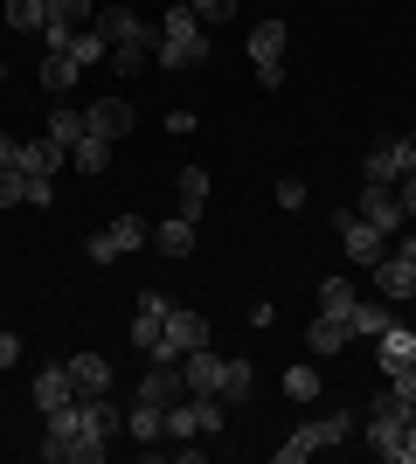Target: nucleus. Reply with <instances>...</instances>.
<instances>
[{
	"mask_svg": "<svg viewBox=\"0 0 416 464\" xmlns=\"http://www.w3.org/2000/svg\"><path fill=\"white\" fill-rule=\"evenodd\" d=\"M285 395H292V402H313V395H319V374L305 368V361H298V368H285Z\"/></svg>",
	"mask_w": 416,
	"mask_h": 464,
	"instance_id": "obj_32",
	"label": "nucleus"
},
{
	"mask_svg": "<svg viewBox=\"0 0 416 464\" xmlns=\"http://www.w3.org/2000/svg\"><path fill=\"white\" fill-rule=\"evenodd\" d=\"M125 430H132V444L153 450L160 437H167V409H160V402H132V409H125Z\"/></svg>",
	"mask_w": 416,
	"mask_h": 464,
	"instance_id": "obj_18",
	"label": "nucleus"
},
{
	"mask_svg": "<svg viewBox=\"0 0 416 464\" xmlns=\"http://www.w3.org/2000/svg\"><path fill=\"white\" fill-rule=\"evenodd\" d=\"M410 416H416V402H402L396 388H389V395H375V416H368V444H375V458H389V450L402 444Z\"/></svg>",
	"mask_w": 416,
	"mask_h": 464,
	"instance_id": "obj_7",
	"label": "nucleus"
},
{
	"mask_svg": "<svg viewBox=\"0 0 416 464\" xmlns=\"http://www.w3.org/2000/svg\"><path fill=\"white\" fill-rule=\"evenodd\" d=\"M180 7H195V0H180Z\"/></svg>",
	"mask_w": 416,
	"mask_h": 464,
	"instance_id": "obj_48",
	"label": "nucleus"
},
{
	"mask_svg": "<svg viewBox=\"0 0 416 464\" xmlns=\"http://www.w3.org/2000/svg\"><path fill=\"white\" fill-rule=\"evenodd\" d=\"M195 14L201 21H229V14H237V0H195Z\"/></svg>",
	"mask_w": 416,
	"mask_h": 464,
	"instance_id": "obj_40",
	"label": "nucleus"
},
{
	"mask_svg": "<svg viewBox=\"0 0 416 464\" xmlns=\"http://www.w3.org/2000/svg\"><path fill=\"white\" fill-rule=\"evenodd\" d=\"M139 312H146V319H167V312H174V298H167V291H139Z\"/></svg>",
	"mask_w": 416,
	"mask_h": 464,
	"instance_id": "obj_39",
	"label": "nucleus"
},
{
	"mask_svg": "<svg viewBox=\"0 0 416 464\" xmlns=\"http://www.w3.org/2000/svg\"><path fill=\"white\" fill-rule=\"evenodd\" d=\"M125 340H132L139 353H153V340H160V319H146V312H139V319H132V333H125Z\"/></svg>",
	"mask_w": 416,
	"mask_h": 464,
	"instance_id": "obj_36",
	"label": "nucleus"
},
{
	"mask_svg": "<svg viewBox=\"0 0 416 464\" xmlns=\"http://www.w3.org/2000/svg\"><path fill=\"white\" fill-rule=\"evenodd\" d=\"M389 326H396V312H389V305H375V298H361V305H354V333H375V340H382Z\"/></svg>",
	"mask_w": 416,
	"mask_h": 464,
	"instance_id": "obj_30",
	"label": "nucleus"
},
{
	"mask_svg": "<svg viewBox=\"0 0 416 464\" xmlns=\"http://www.w3.org/2000/svg\"><path fill=\"white\" fill-rule=\"evenodd\" d=\"M285 42H292L285 21H257V28H250V63H257V83H264V91L285 83Z\"/></svg>",
	"mask_w": 416,
	"mask_h": 464,
	"instance_id": "obj_6",
	"label": "nucleus"
},
{
	"mask_svg": "<svg viewBox=\"0 0 416 464\" xmlns=\"http://www.w3.org/2000/svg\"><path fill=\"white\" fill-rule=\"evenodd\" d=\"M56 167H70V146L63 139H21V174H56Z\"/></svg>",
	"mask_w": 416,
	"mask_h": 464,
	"instance_id": "obj_15",
	"label": "nucleus"
},
{
	"mask_svg": "<svg viewBox=\"0 0 416 464\" xmlns=\"http://www.w3.org/2000/svg\"><path fill=\"white\" fill-rule=\"evenodd\" d=\"M70 56H77L83 70H98V63H111V35H104L98 21H91V28H77V42H70Z\"/></svg>",
	"mask_w": 416,
	"mask_h": 464,
	"instance_id": "obj_21",
	"label": "nucleus"
},
{
	"mask_svg": "<svg viewBox=\"0 0 416 464\" xmlns=\"http://www.w3.org/2000/svg\"><path fill=\"white\" fill-rule=\"evenodd\" d=\"M28 201V174L21 167H0V208H21Z\"/></svg>",
	"mask_w": 416,
	"mask_h": 464,
	"instance_id": "obj_34",
	"label": "nucleus"
},
{
	"mask_svg": "<svg viewBox=\"0 0 416 464\" xmlns=\"http://www.w3.org/2000/svg\"><path fill=\"white\" fill-rule=\"evenodd\" d=\"M396 167H402V174L416 167V132H402V139H396Z\"/></svg>",
	"mask_w": 416,
	"mask_h": 464,
	"instance_id": "obj_44",
	"label": "nucleus"
},
{
	"mask_svg": "<svg viewBox=\"0 0 416 464\" xmlns=\"http://www.w3.org/2000/svg\"><path fill=\"white\" fill-rule=\"evenodd\" d=\"M389 388H396L402 402H416V361H402V368H389Z\"/></svg>",
	"mask_w": 416,
	"mask_h": 464,
	"instance_id": "obj_37",
	"label": "nucleus"
},
{
	"mask_svg": "<svg viewBox=\"0 0 416 464\" xmlns=\"http://www.w3.org/2000/svg\"><path fill=\"white\" fill-rule=\"evenodd\" d=\"M180 395H188L180 368H174V361H153V368H146V382H139V402H160V409H174Z\"/></svg>",
	"mask_w": 416,
	"mask_h": 464,
	"instance_id": "obj_14",
	"label": "nucleus"
},
{
	"mask_svg": "<svg viewBox=\"0 0 416 464\" xmlns=\"http://www.w3.org/2000/svg\"><path fill=\"white\" fill-rule=\"evenodd\" d=\"M396 201H402V215H410V222H416V167H410V174L396 180Z\"/></svg>",
	"mask_w": 416,
	"mask_h": 464,
	"instance_id": "obj_42",
	"label": "nucleus"
},
{
	"mask_svg": "<svg viewBox=\"0 0 416 464\" xmlns=\"http://www.w3.org/2000/svg\"><path fill=\"white\" fill-rule=\"evenodd\" d=\"M334 222H340V250L354 256V264H382V243H389V236H382L375 222H361L354 208H347V215H334Z\"/></svg>",
	"mask_w": 416,
	"mask_h": 464,
	"instance_id": "obj_9",
	"label": "nucleus"
},
{
	"mask_svg": "<svg viewBox=\"0 0 416 464\" xmlns=\"http://www.w3.org/2000/svg\"><path fill=\"white\" fill-rule=\"evenodd\" d=\"M98 28L111 35V70H119V77H139V70L153 63L160 35L146 28V14H139V7H98Z\"/></svg>",
	"mask_w": 416,
	"mask_h": 464,
	"instance_id": "obj_1",
	"label": "nucleus"
},
{
	"mask_svg": "<svg viewBox=\"0 0 416 464\" xmlns=\"http://www.w3.org/2000/svg\"><path fill=\"white\" fill-rule=\"evenodd\" d=\"M160 70H195V63H208V35H201V14L195 7H180V0H167V14H160V49H153Z\"/></svg>",
	"mask_w": 416,
	"mask_h": 464,
	"instance_id": "obj_2",
	"label": "nucleus"
},
{
	"mask_svg": "<svg viewBox=\"0 0 416 464\" xmlns=\"http://www.w3.org/2000/svg\"><path fill=\"white\" fill-rule=\"evenodd\" d=\"M354 285H347V277H319V312H340V319H347V326H354Z\"/></svg>",
	"mask_w": 416,
	"mask_h": 464,
	"instance_id": "obj_22",
	"label": "nucleus"
},
{
	"mask_svg": "<svg viewBox=\"0 0 416 464\" xmlns=\"http://www.w3.org/2000/svg\"><path fill=\"white\" fill-rule=\"evenodd\" d=\"M77 77H83V63H77V56H42V91H49V97H63Z\"/></svg>",
	"mask_w": 416,
	"mask_h": 464,
	"instance_id": "obj_25",
	"label": "nucleus"
},
{
	"mask_svg": "<svg viewBox=\"0 0 416 464\" xmlns=\"http://www.w3.org/2000/svg\"><path fill=\"white\" fill-rule=\"evenodd\" d=\"M354 215H361V222H375L382 236H396L402 222H410V215H402V201H396V188H382V180H368V188H361Z\"/></svg>",
	"mask_w": 416,
	"mask_h": 464,
	"instance_id": "obj_8",
	"label": "nucleus"
},
{
	"mask_svg": "<svg viewBox=\"0 0 416 464\" xmlns=\"http://www.w3.org/2000/svg\"><path fill=\"white\" fill-rule=\"evenodd\" d=\"M375 291H382V298H416V256L410 250L382 256V264H375Z\"/></svg>",
	"mask_w": 416,
	"mask_h": 464,
	"instance_id": "obj_13",
	"label": "nucleus"
},
{
	"mask_svg": "<svg viewBox=\"0 0 416 464\" xmlns=\"http://www.w3.org/2000/svg\"><path fill=\"white\" fill-rule=\"evenodd\" d=\"M83 132L125 139V132H132V104H125V97H98V104H83Z\"/></svg>",
	"mask_w": 416,
	"mask_h": 464,
	"instance_id": "obj_10",
	"label": "nucleus"
},
{
	"mask_svg": "<svg viewBox=\"0 0 416 464\" xmlns=\"http://www.w3.org/2000/svg\"><path fill=\"white\" fill-rule=\"evenodd\" d=\"M49 139L77 146V139H83V104H77V111H49Z\"/></svg>",
	"mask_w": 416,
	"mask_h": 464,
	"instance_id": "obj_33",
	"label": "nucleus"
},
{
	"mask_svg": "<svg viewBox=\"0 0 416 464\" xmlns=\"http://www.w3.org/2000/svg\"><path fill=\"white\" fill-rule=\"evenodd\" d=\"M167 437H201V409H195V395H180V402L167 409Z\"/></svg>",
	"mask_w": 416,
	"mask_h": 464,
	"instance_id": "obj_29",
	"label": "nucleus"
},
{
	"mask_svg": "<svg viewBox=\"0 0 416 464\" xmlns=\"http://www.w3.org/2000/svg\"><path fill=\"white\" fill-rule=\"evenodd\" d=\"M77 402V374H70V361H63V368H42L35 374V409L42 416H56V409H70Z\"/></svg>",
	"mask_w": 416,
	"mask_h": 464,
	"instance_id": "obj_12",
	"label": "nucleus"
},
{
	"mask_svg": "<svg viewBox=\"0 0 416 464\" xmlns=\"http://www.w3.org/2000/svg\"><path fill=\"white\" fill-rule=\"evenodd\" d=\"M389 464H416V416H410V430H402V444L389 450Z\"/></svg>",
	"mask_w": 416,
	"mask_h": 464,
	"instance_id": "obj_41",
	"label": "nucleus"
},
{
	"mask_svg": "<svg viewBox=\"0 0 416 464\" xmlns=\"http://www.w3.org/2000/svg\"><path fill=\"white\" fill-rule=\"evenodd\" d=\"M153 243V222L146 215H119L111 229H98L83 250H91V264H119V256H132V250H146Z\"/></svg>",
	"mask_w": 416,
	"mask_h": 464,
	"instance_id": "obj_5",
	"label": "nucleus"
},
{
	"mask_svg": "<svg viewBox=\"0 0 416 464\" xmlns=\"http://www.w3.org/2000/svg\"><path fill=\"white\" fill-rule=\"evenodd\" d=\"M70 167H83V174H104V167H111V139L83 132L77 146H70Z\"/></svg>",
	"mask_w": 416,
	"mask_h": 464,
	"instance_id": "obj_24",
	"label": "nucleus"
},
{
	"mask_svg": "<svg viewBox=\"0 0 416 464\" xmlns=\"http://www.w3.org/2000/svg\"><path fill=\"white\" fill-rule=\"evenodd\" d=\"M15 361H21V340H15V333H0V368H15Z\"/></svg>",
	"mask_w": 416,
	"mask_h": 464,
	"instance_id": "obj_45",
	"label": "nucleus"
},
{
	"mask_svg": "<svg viewBox=\"0 0 416 464\" xmlns=\"http://www.w3.org/2000/svg\"><path fill=\"white\" fill-rule=\"evenodd\" d=\"M277 208H285V215H298V208H305V180H298V174H285V180H277Z\"/></svg>",
	"mask_w": 416,
	"mask_h": 464,
	"instance_id": "obj_35",
	"label": "nucleus"
},
{
	"mask_svg": "<svg viewBox=\"0 0 416 464\" xmlns=\"http://www.w3.org/2000/svg\"><path fill=\"white\" fill-rule=\"evenodd\" d=\"M368 180H382V188H396V180H402L396 146H375V153H368Z\"/></svg>",
	"mask_w": 416,
	"mask_h": 464,
	"instance_id": "obj_31",
	"label": "nucleus"
},
{
	"mask_svg": "<svg viewBox=\"0 0 416 464\" xmlns=\"http://www.w3.org/2000/svg\"><path fill=\"white\" fill-rule=\"evenodd\" d=\"M28 208H56V188H49V174H28Z\"/></svg>",
	"mask_w": 416,
	"mask_h": 464,
	"instance_id": "obj_38",
	"label": "nucleus"
},
{
	"mask_svg": "<svg viewBox=\"0 0 416 464\" xmlns=\"http://www.w3.org/2000/svg\"><path fill=\"white\" fill-rule=\"evenodd\" d=\"M402 361H416V333L396 319V326L382 333V374H389V368H402Z\"/></svg>",
	"mask_w": 416,
	"mask_h": 464,
	"instance_id": "obj_26",
	"label": "nucleus"
},
{
	"mask_svg": "<svg viewBox=\"0 0 416 464\" xmlns=\"http://www.w3.org/2000/svg\"><path fill=\"white\" fill-rule=\"evenodd\" d=\"M0 167H21V139H7V132H0Z\"/></svg>",
	"mask_w": 416,
	"mask_h": 464,
	"instance_id": "obj_46",
	"label": "nucleus"
},
{
	"mask_svg": "<svg viewBox=\"0 0 416 464\" xmlns=\"http://www.w3.org/2000/svg\"><path fill=\"white\" fill-rule=\"evenodd\" d=\"M153 250L160 256H195V222H188V215H167V222H153Z\"/></svg>",
	"mask_w": 416,
	"mask_h": 464,
	"instance_id": "obj_16",
	"label": "nucleus"
},
{
	"mask_svg": "<svg viewBox=\"0 0 416 464\" xmlns=\"http://www.w3.org/2000/svg\"><path fill=\"white\" fill-rule=\"evenodd\" d=\"M347 340H354V326H347L340 312H319V319H313V333H305V347H313L319 361H326V353H340Z\"/></svg>",
	"mask_w": 416,
	"mask_h": 464,
	"instance_id": "obj_17",
	"label": "nucleus"
},
{
	"mask_svg": "<svg viewBox=\"0 0 416 464\" xmlns=\"http://www.w3.org/2000/svg\"><path fill=\"white\" fill-rule=\"evenodd\" d=\"M250 326H257V333L277 326V305H271V298H264V305H250Z\"/></svg>",
	"mask_w": 416,
	"mask_h": 464,
	"instance_id": "obj_43",
	"label": "nucleus"
},
{
	"mask_svg": "<svg viewBox=\"0 0 416 464\" xmlns=\"http://www.w3.org/2000/svg\"><path fill=\"white\" fill-rule=\"evenodd\" d=\"M340 437H354V416L347 409H326L319 423H298L285 444H277V464H305V458H319L326 444H340Z\"/></svg>",
	"mask_w": 416,
	"mask_h": 464,
	"instance_id": "obj_3",
	"label": "nucleus"
},
{
	"mask_svg": "<svg viewBox=\"0 0 416 464\" xmlns=\"http://www.w3.org/2000/svg\"><path fill=\"white\" fill-rule=\"evenodd\" d=\"M250 388H257L250 361H222V402H250Z\"/></svg>",
	"mask_w": 416,
	"mask_h": 464,
	"instance_id": "obj_27",
	"label": "nucleus"
},
{
	"mask_svg": "<svg viewBox=\"0 0 416 464\" xmlns=\"http://www.w3.org/2000/svg\"><path fill=\"white\" fill-rule=\"evenodd\" d=\"M49 21H63V28H91V21H98V0H49Z\"/></svg>",
	"mask_w": 416,
	"mask_h": 464,
	"instance_id": "obj_28",
	"label": "nucleus"
},
{
	"mask_svg": "<svg viewBox=\"0 0 416 464\" xmlns=\"http://www.w3.org/2000/svg\"><path fill=\"white\" fill-rule=\"evenodd\" d=\"M0 83H7V63H0Z\"/></svg>",
	"mask_w": 416,
	"mask_h": 464,
	"instance_id": "obj_47",
	"label": "nucleus"
},
{
	"mask_svg": "<svg viewBox=\"0 0 416 464\" xmlns=\"http://www.w3.org/2000/svg\"><path fill=\"white\" fill-rule=\"evenodd\" d=\"M188 347H208V319L188 312V305H174L167 319H160V340H153L146 361H174V368H180V353H188Z\"/></svg>",
	"mask_w": 416,
	"mask_h": 464,
	"instance_id": "obj_4",
	"label": "nucleus"
},
{
	"mask_svg": "<svg viewBox=\"0 0 416 464\" xmlns=\"http://www.w3.org/2000/svg\"><path fill=\"white\" fill-rule=\"evenodd\" d=\"M180 382H188V395H222V361L208 347H188L180 353Z\"/></svg>",
	"mask_w": 416,
	"mask_h": 464,
	"instance_id": "obj_11",
	"label": "nucleus"
},
{
	"mask_svg": "<svg viewBox=\"0 0 416 464\" xmlns=\"http://www.w3.org/2000/svg\"><path fill=\"white\" fill-rule=\"evenodd\" d=\"M70 374H77V395H104L111 388V361L104 353H70Z\"/></svg>",
	"mask_w": 416,
	"mask_h": 464,
	"instance_id": "obj_19",
	"label": "nucleus"
},
{
	"mask_svg": "<svg viewBox=\"0 0 416 464\" xmlns=\"http://www.w3.org/2000/svg\"><path fill=\"white\" fill-rule=\"evenodd\" d=\"M7 28L15 35H42L49 28V0H7Z\"/></svg>",
	"mask_w": 416,
	"mask_h": 464,
	"instance_id": "obj_23",
	"label": "nucleus"
},
{
	"mask_svg": "<svg viewBox=\"0 0 416 464\" xmlns=\"http://www.w3.org/2000/svg\"><path fill=\"white\" fill-rule=\"evenodd\" d=\"M201 208H208V167H180V208L188 222H201Z\"/></svg>",
	"mask_w": 416,
	"mask_h": 464,
	"instance_id": "obj_20",
	"label": "nucleus"
}]
</instances>
